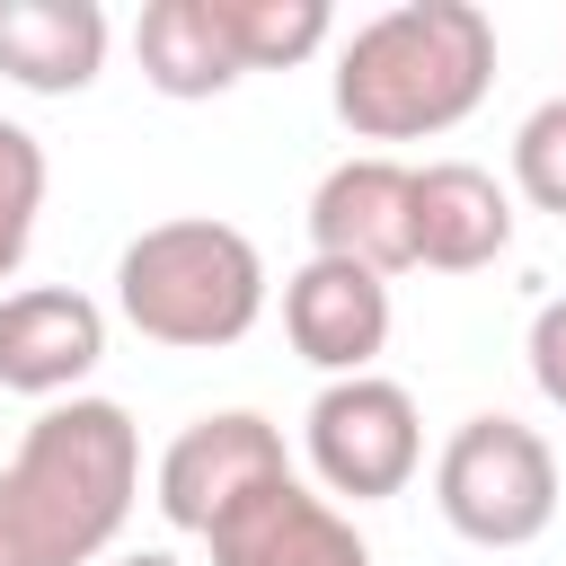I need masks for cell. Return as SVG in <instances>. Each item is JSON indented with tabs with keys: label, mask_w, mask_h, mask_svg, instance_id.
Listing matches in <instances>:
<instances>
[{
	"label": "cell",
	"mask_w": 566,
	"mask_h": 566,
	"mask_svg": "<svg viewBox=\"0 0 566 566\" xmlns=\"http://www.w3.org/2000/svg\"><path fill=\"white\" fill-rule=\"evenodd\" d=\"M142 495V433L115 398H53L0 469V566H88Z\"/></svg>",
	"instance_id": "cell-1"
},
{
	"label": "cell",
	"mask_w": 566,
	"mask_h": 566,
	"mask_svg": "<svg viewBox=\"0 0 566 566\" xmlns=\"http://www.w3.org/2000/svg\"><path fill=\"white\" fill-rule=\"evenodd\" d=\"M495 88V18L478 0H398L336 44V115L354 142H433Z\"/></svg>",
	"instance_id": "cell-2"
},
{
	"label": "cell",
	"mask_w": 566,
	"mask_h": 566,
	"mask_svg": "<svg viewBox=\"0 0 566 566\" xmlns=\"http://www.w3.org/2000/svg\"><path fill=\"white\" fill-rule=\"evenodd\" d=\"M115 310H124L133 336L177 345V354L239 345L265 310V256L239 221H212V212L150 221L115 256Z\"/></svg>",
	"instance_id": "cell-3"
},
{
	"label": "cell",
	"mask_w": 566,
	"mask_h": 566,
	"mask_svg": "<svg viewBox=\"0 0 566 566\" xmlns=\"http://www.w3.org/2000/svg\"><path fill=\"white\" fill-rule=\"evenodd\" d=\"M433 504L469 548H531L557 522V451L522 416H469L433 451Z\"/></svg>",
	"instance_id": "cell-4"
},
{
	"label": "cell",
	"mask_w": 566,
	"mask_h": 566,
	"mask_svg": "<svg viewBox=\"0 0 566 566\" xmlns=\"http://www.w3.org/2000/svg\"><path fill=\"white\" fill-rule=\"evenodd\" d=\"M301 451H310V478L327 486V504H389L424 469V416L389 371H354L310 398Z\"/></svg>",
	"instance_id": "cell-5"
},
{
	"label": "cell",
	"mask_w": 566,
	"mask_h": 566,
	"mask_svg": "<svg viewBox=\"0 0 566 566\" xmlns=\"http://www.w3.org/2000/svg\"><path fill=\"white\" fill-rule=\"evenodd\" d=\"M274 478H292L283 424L256 416V407H212V416H195V424L159 451V513L203 539L239 495H256V486H274Z\"/></svg>",
	"instance_id": "cell-6"
},
{
	"label": "cell",
	"mask_w": 566,
	"mask_h": 566,
	"mask_svg": "<svg viewBox=\"0 0 566 566\" xmlns=\"http://www.w3.org/2000/svg\"><path fill=\"white\" fill-rule=\"evenodd\" d=\"M407 203H416V168L407 159H389V150H363V159H336L327 177H318V195H310V248L318 256H345V265H363V274H407L416 265V221H407Z\"/></svg>",
	"instance_id": "cell-7"
},
{
	"label": "cell",
	"mask_w": 566,
	"mask_h": 566,
	"mask_svg": "<svg viewBox=\"0 0 566 566\" xmlns=\"http://www.w3.org/2000/svg\"><path fill=\"white\" fill-rule=\"evenodd\" d=\"M97 363H106V310L80 283L0 292V389L53 407V398H80Z\"/></svg>",
	"instance_id": "cell-8"
},
{
	"label": "cell",
	"mask_w": 566,
	"mask_h": 566,
	"mask_svg": "<svg viewBox=\"0 0 566 566\" xmlns=\"http://www.w3.org/2000/svg\"><path fill=\"white\" fill-rule=\"evenodd\" d=\"M212 566H371L363 531L345 504H327L301 478H274L256 495H239L212 531H203Z\"/></svg>",
	"instance_id": "cell-9"
},
{
	"label": "cell",
	"mask_w": 566,
	"mask_h": 566,
	"mask_svg": "<svg viewBox=\"0 0 566 566\" xmlns=\"http://www.w3.org/2000/svg\"><path fill=\"white\" fill-rule=\"evenodd\" d=\"M283 336H292V354L318 363L327 380H354V371H371L380 345H389V283L363 274V265H345V256H310V265H292V283H283Z\"/></svg>",
	"instance_id": "cell-10"
},
{
	"label": "cell",
	"mask_w": 566,
	"mask_h": 566,
	"mask_svg": "<svg viewBox=\"0 0 566 566\" xmlns=\"http://www.w3.org/2000/svg\"><path fill=\"white\" fill-rule=\"evenodd\" d=\"M407 221H416V265L433 274H478L513 248V195L478 159H424Z\"/></svg>",
	"instance_id": "cell-11"
},
{
	"label": "cell",
	"mask_w": 566,
	"mask_h": 566,
	"mask_svg": "<svg viewBox=\"0 0 566 566\" xmlns=\"http://www.w3.org/2000/svg\"><path fill=\"white\" fill-rule=\"evenodd\" d=\"M97 71H106L97 0H0V80L35 97H80Z\"/></svg>",
	"instance_id": "cell-12"
},
{
	"label": "cell",
	"mask_w": 566,
	"mask_h": 566,
	"mask_svg": "<svg viewBox=\"0 0 566 566\" xmlns=\"http://www.w3.org/2000/svg\"><path fill=\"white\" fill-rule=\"evenodd\" d=\"M133 62H142V80H150L159 97H177V106L221 97V88L248 80L239 53H230V35H221V9H212V0H150V9L133 18Z\"/></svg>",
	"instance_id": "cell-13"
},
{
	"label": "cell",
	"mask_w": 566,
	"mask_h": 566,
	"mask_svg": "<svg viewBox=\"0 0 566 566\" xmlns=\"http://www.w3.org/2000/svg\"><path fill=\"white\" fill-rule=\"evenodd\" d=\"M212 9H221V35H230L239 71H292L336 35L327 0H212Z\"/></svg>",
	"instance_id": "cell-14"
},
{
	"label": "cell",
	"mask_w": 566,
	"mask_h": 566,
	"mask_svg": "<svg viewBox=\"0 0 566 566\" xmlns=\"http://www.w3.org/2000/svg\"><path fill=\"white\" fill-rule=\"evenodd\" d=\"M44 142L27 124L0 115V283L27 265V239H35V212H44Z\"/></svg>",
	"instance_id": "cell-15"
},
{
	"label": "cell",
	"mask_w": 566,
	"mask_h": 566,
	"mask_svg": "<svg viewBox=\"0 0 566 566\" xmlns=\"http://www.w3.org/2000/svg\"><path fill=\"white\" fill-rule=\"evenodd\" d=\"M513 195L566 221V97H539L513 133Z\"/></svg>",
	"instance_id": "cell-16"
},
{
	"label": "cell",
	"mask_w": 566,
	"mask_h": 566,
	"mask_svg": "<svg viewBox=\"0 0 566 566\" xmlns=\"http://www.w3.org/2000/svg\"><path fill=\"white\" fill-rule=\"evenodd\" d=\"M522 354H531V380H539V398L566 416V292L531 310V345H522Z\"/></svg>",
	"instance_id": "cell-17"
},
{
	"label": "cell",
	"mask_w": 566,
	"mask_h": 566,
	"mask_svg": "<svg viewBox=\"0 0 566 566\" xmlns=\"http://www.w3.org/2000/svg\"><path fill=\"white\" fill-rule=\"evenodd\" d=\"M115 566H186V557H168V548H133V557H115Z\"/></svg>",
	"instance_id": "cell-18"
}]
</instances>
